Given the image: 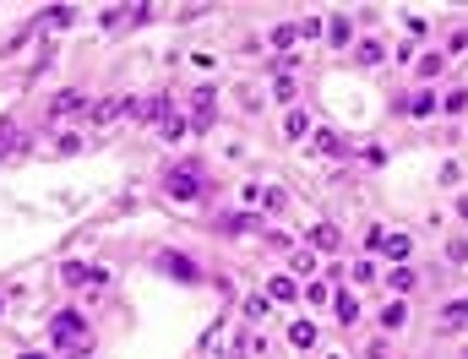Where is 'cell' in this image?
Listing matches in <instances>:
<instances>
[{"instance_id": "1", "label": "cell", "mask_w": 468, "mask_h": 359, "mask_svg": "<svg viewBox=\"0 0 468 359\" xmlns=\"http://www.w3.org/2000/svg\"><path fill=\"white\" fill-rule=\"evenodd\" d=\"M202 180H207V174H202L196 163H180V169H169V174H163V191L185 202V196H202Z\"/></svg>"}, {"instance_id": "2", "label": "cell", "mask_w": 468, "mask_h": 359, "mask_svg": "<svg viewBox=\"0 0 468 359\" xmlns=\"http://www.w3.org/2000/svg\"><path fill=\"white\" fill-rule=\"evenodd\" d=\"M55 343H87V321H82L77 310H66V316L55 321Z\"/></svg>"}, {"instance_id": "3", "label": "cell", "mask_w": 468, "mask_h": 359, "mask_svg": "<svg viewBox=\"0 0 468 359\" xmlns=\"http://www.w3.org/2000/svg\"><path fill=\"white\" fill-rule=\"evenodd\" d=\"M213 98H218L213 87H202V93H191V104H196V131H202V126H213V115H218V104H213Z\"/></svg>"}, {"instance_id": "4", "label": "cell", "mask_w": 468, "mask_h": 359, "mask_svg": "<svg viewBox=\"0 0 468 359\" xmlns=\"http://www.w3.org/2000/svg\"><path fill=\"white\" fill-rule=\"evenodd\" d=\"M158 267H169V278H191V283H196V262H185V256H174V251H163Z\"/></svg>"}, {"instance_id": "5", "label": "cell", "mask_w": 468, "mask_h": 359, "mask_svg": "<svg viewBox=\"0 0 468 359\" xmlns=\"http://www.w3.org/2000/svg\"><path fill=\"white\" fill-rule=\"evenodd\" d=\"M332 310H338V321H343V327H349V321H360V299H354V294H338V299H332Z\"/></svg>"}, {"instance_id": "6", "label": "cell", "mask_w": 468, "mask_h": 359, "mask_svg": "<svg viewBox=\"0 0 468 359\" xmlns=\"http://www.w3.org/2000/svg\"><path fill=\"white\" fill-rule=\"evenodd\" d=\"M137 109V120H163L169 115V98H148V104H131Z\"/></svg>"}, {"instance_id": "7", "label": "cell", "mask_w": 468, "mask_h": 359, "mask_svg": "<svg viewBox=\"0 0 468 359\" xmlns=\"http://www.w3.org/2000/svg\"><path fill=\"white\" fill-rule=\"evenodd\" d=\"M311 245H316V251H338V229H332V223L311 229Z\"/></svg>"}, {"instance_id": "8", "label": "cell", "mask_w": 468, "mask_h": 359, "mask_svg": "<svg viewBox=\"0 0 468 359\" xmlns=\"http://www.w3.org/2000/svg\"><path fill=\"white\" fill-rule=\"evenodd\" d=\"M289 343H294V349H311V343H316V327H311V321H294V327H289Z\"/></svg>"}, {"instance_id": "9", "label": "cell", "mask_w": 468, "mask_h": 359, "mask_svg": "<svg viewBox=\"0 0 468 359\" xmlns=\"http://www.w3.org/2000/svg\"><path fill=\"white\" fill-rule=\"evenodd\" d=\"M382 251H387V256H408L414 245H408V234H382Z\"/></svg>"}, {"instance_id": "10", "label": "cell", "mask_w": 468, "mask_h": 359, "mask_svg": "<svg viewBox=\"0 0 468 359\" xmlns=\"http://www.w3.org/2000/svg\"><path fill=\"white\" fill-rule=\"evenodd\" d=\"M267 294H272V299H294L300 288H294V278H272V283H267Z\"/></svg>"}, {"instance_id": "11", "label": "cell", "mask_w": 468, "mask_h": 359, "mask_svg": "<svg viewBox=\"0 0 468 359\" xmlns=\"http://www.w3.org/2000/svg\"><path fill=\"white\" fill-rule=\"evenodd\" d=\"M408 115H436V98H430V93H419V98H408Z\"/></svg>"}, {"instance_id": "12", "label": "cell", "mask_w": 468, "mask_h": 359, "mask_svg": "<svg viewBox=\"0 0 468 359\" xmlns=\"http://www.w3.org/2000/svg\"><path fill=\"white\" fill-rule=\"evenodd\" d=\"M441 321H447V327H463V321H468V305H447V310H441Z\"/></svg>"}, {"instance_id": "13", "label": "cell", "mask_w": 468, "mask_h": 359, "mask_svg": "<svg viewBox=\"0 0 468 359\" xmlns=\"http://www.w3.org/2000/svg\"><path fill=\"white\" fill-rule=\"evenodd\" d=\"M360 60H365V66H376V60H382V44H376V38H365V44H360Z\"/></svg>"}, {"instance_id": "14", "label": "cell", "mask_w": 468, "mask_h": 359, "mask_svg": "<svg viewBox=\"0 0 468 359\" xmlns=\"http://www.w3.org/2000/svg\"><path fill=\"white\" fill-rule=\"evenodd\" d=\"M392 288H397V294H408V288H414V273H408V267H397V273H392Z\"/></svg>"}, {"instance_id": "15", "label": "cell", "mask_w": 468, "mask_h": 359, "mask_svg": "<svg viewBox=\"0 0 468 359\" xmlns=\"http://www.w3.org/2000/svg\"><path fill=\"white\" fill-rule=\"evenodd\" d=\"M22 142V137H16V131H11V126H0V158H5V152H11V147Z\"/></svg>"}, {"instance_id": "16", "label": "cell", "mask_w": 468, "mask_h": 359, "mask_svg": "<svg viewBox=\"0 0 468 359\" xmlns=\"http://www.w3.org/2000/svg\"><path fill=\"white\" fill-rule=\"evenodd\" d=\"M22 359H44V354H22Z\"/></svg>"}]
</instances>
